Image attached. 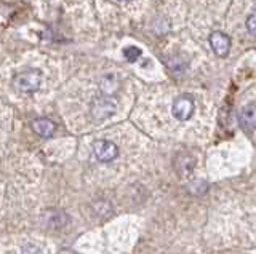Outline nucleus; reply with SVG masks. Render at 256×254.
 I'll return each mask as SVG.
<instances>
[{"mask_svg": "<svg viewBox=\"0 0 256 254\" xmlns=\"http://www.w3.org/2000/svg\"><path fill=\"white\" fill-rule=\"evenodd\" d=\"M173 115L178 118V120L184 122V120H189L194 114L196 110V104H194V99L189 94H182V96H178L173 102Z\"/></svg>", "mask_w": 256, "mask_h": 254, "instance_id": "f03ea898", "label": "nucleus"}, {"mask_svg": "<svg viewBox=\"0 0 256 254\" xmlns=\"http://www.w3.org/2000/svg\"><path fill=\"white\" fill-rule=\"evenodd\" d=\"M42 83V72L38 69H26L14 77L13 86L21 93H34Z\"/></svg>", "mask_w": 256, "mask_h": 254, "instance_id": "f257e3e1", "label": "nucleus"}, {"mask_svg": "<svg viewBox=\"0 0 256 254\" xmlns=\"http://www.w3.org/2000/svg\"><path fill=\"white\" fill-rule=\"evenodd\" d=\"M246 30H248V32H250L252 35L256 37V6L253 8V11H252L250 16L246 18Z\"/></svg>", "mask_w": 256, "mask_h": 254, "instance_id": "9d476101", "label": "nucleus"}, {"mask_svg": "<svg viewBox=\"0 0 256 254\" xmlns=\"http://www.w3.org/2000/svg\"><path fill=\"white\" fill-rule=\"evenodd\" d=\"M93 150H94L96 158L102 163H109L112 160H116L118 155V147L114 144V142H110L108 139L96 141L93 144Z\"/></svg>", "mask_w": 256, "mask_h": 254, "instance_id": "7ed1b4c3", "label": "nucleus"}, {"mask_svg": "<svg viewBox=\"0 0 256 254\" xmlns=\"http://www.w3.org/2000/svg\"><path fill=\"white\" fill-rule=\"evenodd\" d=\"M30 128L36 134H38L40 138H52L54 134L56 125L52 120H48V118H36V120L30 123Z\"/></svg>", "mask_w": 256, "mask_h": 254, "instance_id": "0eeeda50", "label": "nucleus"}, {"mask_svg": "<svg viewBox=\"0 0 256 254\" xmlns=\"http://www.w3.org/2000/svg\"><path fill=\"white\" fill-rule=\"evenodd\" d=\"M238 123L245 131H253L256 130V106L248 104L242 107L238 114Z\"/></svg>", "mask_w": 256, "mask_h": 254, "instance_id": "423d86ee", "label": "nucleus"}, {"mask_svg": "<svg viewBox=\"0 0 256 254\" xmlns=\"http://www.w3.org/2000/svg\"><path fill=\"white\" fill-rule=\"evenodd\" d=\"M100 88L104 94H106V96H109V94L116 93V90L118 88V80L116 78V75L109 74L106 77H102V80L100 83Z\"/></svg>", "mask_w": 256, "mask_h": 254, "instance_id": "6e6552de", "label": "nucleus"}, {"mask_svg": "<svg viewBox=\"0 0 256 254\" xmlns=\"http://www.w3.org/2000/svg\"><path fill=\"white\" fill-rule=\"evenodd\" d=\"M210 45L214 54H218L220 58H224L228 56V53L230 50V38L228 34L221 32V30H214L210 35Z\"/></svg>", "mask_w": 256, "mask_h": 254, "instance_id": "39448f33", "label": "nucleus"}, {"mask_svg": "<svg viewBox=\"0 0 256 254\" xmlns=\"http://www.w3.org/2000/svg\"><path fill=\"white\" fill-rule=\"evenodd\" d=\"M116 109H117V106L114 101L108 96H102V98H98L93 101L92 115L96 118V120H106V118L116 114Z\"/></svg>", "mask_w": 256, "mask_h": 254, "instance_id": "20e7f679", "label": "nucleus"}, {"mask_svg": "<svg viewBox=\"0 0 256 254\" xmlns=\"http://www.w3.org/2000/svg\"><path fill=\"white\" fill-rule=\"evenodd\" d=\"M21 254H42V251H40V248H38L37 245L29 243V245H26L22 248V253Z\"/></svg>", "mask_w": 256, "mask_h": 254, "instance_id": "9b49d317", "label": "nucleus"}, {"mask_svg": "<svg viewBox=\"0 0 256 254\" xmlns=\"http://www.w3.org/2000/svg\"><path fill=\"white\" fill-rule=\"evenodd\" d=\"M141 50L138 48V46H128V48L124 50V56L128 62H134L136 59H138L141 56Z\"/></svg>", "mask_w": 256, "mask_h": 254, "instance_id": "1a4fd4ad", "label": "nucleus"}]
</instances>
